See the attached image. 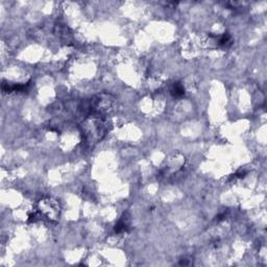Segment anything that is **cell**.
I'll use <instances>...</instances> for the list:
<instances>
[{
    "label": "cell",
    "instance_id": "cell-1",
    "mask_svg": "<svg viewBox=\"0 0 267 267\" xmlns=\"http://www.w3.org/2000/svg\"><path fill=\"white\" fill-rule=\"evenodd\" d=\"M83 139L87 145L94 146L102 141L107 132V125L105 118L89 115L81 125Z\"/></svg>",
    "mask_w": 267,
    "mask_h": 267
},
{
    "label": "cell",
    "instance_id": "cell-2",
    "mask_svg": "<svg viewBox=\"0 0 267 267\" xmlns=\"http://www.w3.org/2000/svg\"><path fill=\"white\" fill-rule=\"evenodd\" d=\"M117 107V100L110 93H99L93 96L87 104V111L89 115L105 118L113 113Z\"/></svg>",
    "mask_w": 267,
    "mask_h": 267
},
{
    "label": "cell",
    "instance_id": "cell-3",
    "mask_svg": "<svg viewBox=\"0 0 267 267\" xmlns=\"http://www.w3.org/2000/svg\"><path fill=\"white\" fill-rule=\"evenodd\" d=\"M38 209L42 215L52 221H57L61 216V207L59 201L52 197H44L39 200Z\"/></svg>",
    "mask_w": 267,
    "mask_h": 267
},
{
    "label": "cell",
    "instance_id": "cell-4",
    "mask_svg": "<svg viewBox=\"0 0 267 267\" xmlns=\"http://www.w3.org/2000/svg\"><path fill=\"white\" fill-rule=\"evenodd\" d=\"M128 228H129V223H128V217L125 214L122 217L120 218V220L116 223V226H115V233L116 234H121V233H125V232H127L128 231Z\"/></svg>",
    "mask_w": 267,
    "mask_h": 267
},
{
    "label": "cell",
    "instance_id": "cell-5",
    "mask_svg": "<svg viewBox=\"0 0 267 267\" xmlns=\"http://www.w3.org/2000/svg\"><path fill=\"white\" fill-rule=\"evenodd\" d=\"M170 92H171V95L173 97H177V98L178 97H182L185 94V88H184V86L182 84L175 83L172 86Z\"/></svg>",
    "mask_w": 267,
    "mask_h": 267
},
{
    "label": "cell",
    "instance_id": "cell-6",
    "mask_svg": "<svg viewBox=\"0 0 267 267\" xmlns=\"http://www.w3.org/2000/svg\"><path fill=\"white\" fill-rule=\"evenodd\" d=\"M218 44L219 46H223V47H228L231 45V37L229 34H225L222 35L221 37L218 40Z\"/></svg>",
    "mask_w": 267,
    "mask_h": 267
}]
</instances>
